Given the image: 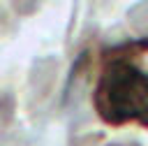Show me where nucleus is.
<instances>
[{"label": "nucleus", "instance_id": "obj_1", "mask_svg": "<svg viewBox=\"0 0 148 146\" xmlns=\"http://www.w3.org/2000/svg\"><path fill=\"white\" fill-rule=\"evenodd\" d=\"M97 116L109 125H148V70L130 63H109L92 90Z\"/></svg>", "mask_w": 148, "mask_h": 146}]
</instances>
